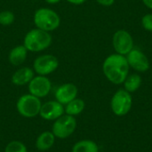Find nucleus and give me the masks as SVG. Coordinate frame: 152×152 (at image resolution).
Masks as SVG:
<instances>
[{"label": "nucleus", "mask_w": 152, "mask_h": 152, "mask_svg": "<svg viewBox=\"0 0 152 152\" xmlns=\"http://www.w3.org/2000/svg\"><path fill=\"white\" fill-rule=\"evenodd\" d=\"M123 84H124V89L129 92L130 94H132L136 92L140 88L142 85V77L138 74L128 75Z\"/></svg>", "instance_id": "nucleus-18"}, {"label": "nucleus", "mask_w": 152, "mask_h": 152, "mask_svg": "<svg viewBox=\"0 0 152 152\" xmlns=\"http://www.w3.org/2000/svg\"><path fill=\"white\" fill-rule=\"evenodd\" d=\"M33 21L36 28L46 32H52L57 29L61 25L59 14L54 10L45 7L39 8L35 12Z\"/></svg>", "instance_id": "nucleus-3"}, {"label": "nucleus", "mask_w": 152, "mask_h": 152, "mask_svg": "<svg viewBox=\"0 0 152 152\" xmlns=\"http://www.w3.org/2000/svg\"><path fill=\"white\" fill-rule=\"evenodd\" d=\"M41 106L42 102L40 99L30 94L21 95L16 102L18 113L27 118H32L39 115Z\"/></svg>", "instance_id": "nucleus-4"}, {"label": "nucleus", "mask_w": 152, "mask_h": 152, "mask_svg": "<svg viewBox=\"0 0 152 152\" xmlns=\"http://www.w3.org/2000/svg\"><path fill=\"white\" fill-rule=\"evenodd\" d=\"M45 1L49 4H56L60 3L61 0H45Z\"/></svg>", "instance_id": "nucleus-25"}, {"label": "nucleus", "mask_w": 152, "mask_h": 152, "mask_svg": "<svg viewBox=\"0 0 152 152\" xmlns=\"http://www.w3.org/2000/svg\"><path fill=\"white\" fill-rule=\"evenodd\" d=\"M52 89V83L46 76H35L28 83L30 94L41 99L46 97Z\"/></svg>", "instance_id": "nucleus-9"}, {"label": "nucleus", "mask_w": 152, "mask_h": 152, "mask_svg": "<svg viewBox=\"0 0 152 152\" xmlns=\"http://www.w3.org/2000/svg\"><path fill=\"white\" fill-rule=\"evenodd\" d=\"M68 3L69 4H75V5H79V4H84L86 0H66Z\"/></svg>", "instance_id": "nucleus-23"}, {"label": "nucleus", "mask_w": 152, "mask_h": 152, "mask_svg": "<svg viewBox=\"0 0 152 152\" xmlns=\"http://www.w3.org/2000/svg\"><path fill=\"white\" fill-rule=\"evenodd\" d=\"M133 106V98L129 92L118 89L110 100V108L112 112L118 117H123L129 113Z\"/></svg>", "instance_id": "nucleus-5"}, {"label": "nucleus", "mask_w": 152, "mask_h": 152, "mask_svg": "<svg viewBox=\"0 0 152 152\" xmlns=\"http://www.w3.org/2000/svg\"><path fill=\"white\" fill-rule=\"evenodd\" d=\"M53 38L50 32L39 29L37 28L29 30L24 37L23 45L28 52L39 53L47 49L52 44Z\"/></svg>", "instance_id": "nucleus-2"}, {"label": "nucleus", "mask_w": 152, "mask_h": 152, "mask_svg": "<svg viewBox=\"0 0 152 152\" xmlns=\"http://www.w3.org/2000/svg\"><path fill=\"white\" fill-rule=\"evenodd\" d=\"M77 129V120L75 117L63 114L54 120L52 132L58 139H67L71 136Z\"/></svg>", "instance_id": "nucleus-6"}, {"label": "nucleus", "mask_w": 152, "mask_h": 152, "mask_svg": "<svg viewBox=\"0 0 152 152\" xmlns=\"http://www.w3.org/2000/svg\"><path fill=\"white\" fill-rule=\"evenodd\" d=\"M129 67L139 72H145L150 69V61L147 56L139 49L134 48L126 54Z\"/></svg>", "instance_id": "nucleus-11"}, {"label": "nucleus", "mask_w": 152, "mask_h": 152, "mask_svg": "<svg viewBox=\"0 0 152 152\" xmlns=\"http://www.w3.org/2000/svg\"><path fill=\"white\" fill-rule=\"evenodd\" d=\"M144 5H146L148 8L152 9V0H142Z\"/></svg>", "instance_id": "nucleus-24"}, {"label": "nucleus", "mask_w": 152, "mask_h": 152, "mask_svg": "<svg viewBox=\"0 0 152 152\" xmlns=\"http://www.w3.org/2000/svg\"><path fill=\"white\" fill-rule=\"evenodd\" d=\"M85 108H86L85 102L82 99L77 97L76 99H74L73 101H71L70 102H69L64 106V110H65V114L75 117L81 114L84 111Z\"/></svg>", "instance_id": "nucleus-16"}, {"label": "nucleus", "mask_w": 152, "mask_h": 152, "mask_svg": "<svg viewBox=\"0 0 152 152\" xmlns=\"http://www.w3.org/2000/svg\"><path fill=\"white\" fill-rule=\"evenodd\" d=\"M65 114L64 105L55 101H49L42 103L39 116L47 121H54Z\"/></svg>", "instance_id": "nucleus-10"}, {"label": "nucleus", "mask_w": 152, "mask_h": 152, "mask_svg": "<svg viewBox=\"0 0 152 152\" xmlns=\"http://www.w3.org/2000/svg\"><path fill=\"white\" fill-rule=\"evenodd\" d=\"M4 152H28L26 145L20 141H12L4 148Z\"/></svg>", "instance_id": "nucleus-19"}, {"label": "nucleus", "mask_w": 152, "mask_h": 152, "mask_svg": "<svg viewBox=\"0 0 152 152\" xmlns=\"http://www.w3.org/2000/svg\"><path fill=\"white\" fill-rule=\"evenodd\" d=\"M71 152H99V146L94 141L81 140L73 145Z\"/></svg>", "instance_id": "nucleus-17"}, {"label": "nucleus", "mask_w": 152, "mask_h": 152, "mask_svg": "<svg viewBox=\"0 0 152 152\" xmlns=\"http://www.w3.org/2000/svg\"><path fill=\"white\" fill-rule=\"evenodd\" d=\"M142 25L143 28L150 32H152V13L145 14L142 18Z\"/></svg>", "instance_id": "nucleus-21"}, {"label": "nucleus", "mask_w": 152, "mask_h": 152, "mask_svg": "<svg viewBox=\"0 0 152 152\" xmlns=\"http://www.w3.org/2000/svg\"><path fill=\"white\" fill-rule=\"evenodd\" d=\"M112 44L116 53L124 56L134 49V39L131 34L125 29H119L114 33Z\"/></svg>", "instance_id": "nucleus-8"}, {"label": "nucleus", "mask_w": 152, "mask_h": 152, "mask_svg": "<svg viewBox=\"0 0 152 152\" xmlns=\"http://www.w3.org/2000/svg\"><path fill=\"white\" fill-rule=\"evenodd\" d=\"M78 89L76 85L72 83H65L61 85L55 91L54 96L55 100L61 103L62 105H66L74 99L77 97Z\"/></svg>", "instance_id": "nucleus-12"}, {"label": "nucleus", "mask_w": 152, "mask_h": 152, "mask_svg": "<svg viewBox=\"0 0 152 152\" xmlns=\"http://www.w3.org/2000/svg\"><path fill=\"white\" fill-rule=\"evenodd\" d=\"M59 67V60L53 54L37 56L33 62V70L40 76H48L53 73Z\"/></svg>", "instance_id": "nucleus-7"}, {"label": "nucleus", "mask_w": 152, "mask_h": 152, "mask_svg": "<svg viewBox=\"0 0 152 152\" xmlns=\"http://www.w3.org/2000/svg\"><path fill=\"white\" fill-rule=\"evenodd\" d=\"M56 137L51 131H45L40 134L36 140V148L39 151H46L50 150L55 142Z\"/></svg>", "instance_id": "nucleus-15"}, {"label": "nucleus", "mask_w": 152, "mask_h": 152, "mask_svg": "<svg viewBox=\"0 0 152 152\" xmlns=\"http://www.w3.org/2000/svg\"><path fill=\"white\" fill-rule=\"evenodd\" d=\"M28 51L23 45H19L11 49L8 54L9 62L12 66H20L27 59Z\"/></svg>", "instance_id": "nucleus-14"}, {"label": "nucleus", "mask_w": 152, "mask_h": 152, "mask_svg": "<svg viewBox=\"0 0 152 152\" xmlns=\"http://www.w3.org/2000/svg\"><path fill=\"white\" fill-rule=\"evenodd\" d=\"M15 15L12 11L5 10L0 12V25L9 26L14 22Z\"/></svg>", "instance_id": "nucleus-20"}, {"label": "nucleus", "mask_w": 152, "mask_h": 152, "mask_svg": "<svg viewBox=\"0 0 152 152\" xmlns=\"http://www.w3.org/2000/svg\"><path fill=\"white\" fill-rule=\"evenodd\" d=\"M35 77V71L28 67H21L18 69L12 76L11 81L14 86H21L28 85L31 79Z\"/></svg>", "instance_id": "nucleus-13"}, {"label": "nucleus", "mask_w": 152, "mask_h": 152, "mask_svg": "<svg viewBox=\"0 0 152 152\" xmlns=\"http://www.w3.org/2000/svg\"><path fill=\"white\" fill-rule=\"evenodd\" d=\"M96 2L103 6H111L115 3V0H96Z\"/></svg>", "instance_id": "nucleus-22"}, {"label": "nucleus", "mask_w": 152, "mask_h": 152, "mask_svg": "<svg viewBox=\"0 0 152 152\" xmlns=\"http://www.w3.org/2000/svg\"><path fill=\"white\" fill-rule=\"evenodd\" d=\"M129 64L126 57L118 53L109 55L103 61L102 71L106 78L114 85L125 82L129 73Z\"/></svg>", "instance_id": "nucleus-1"}]
</instances>
